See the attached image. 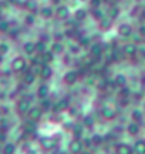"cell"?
Returning a JSON list of instances; mask_svg holds the SVG:
<instances>
[{
    "label": "cell",
    "mask_w": 145,
    "mask_h": 154,
    "mask_svg": "<svg viewBox=\"0 0 145 154\" xmlns=\"http://www.w3.org/2000/svg\"><path fill=\"white\" fill-rule=\"evenodd\" d=\"M63 61H64V63H67V64H68V63H70V57H68V56H64V60H63Z\"/></svg>",
    "instance_id": "51"
},
{
    "label": "cell",
    "mask_w": 145,
    "mask_h": 154,
    "mask_svg": "<svg viewBox=\"0 0 145 154\" xmlns=\"http://www.w3.org/2000/svg\"><path fill=\"white\" fill-rule=\"evenodd\" d=\"M115 153L117 154H134V149H132V146H129L127 143H118L115 146Z\"/></svg>",
    "instance_id": "15"
},
{
    "label": "cell",
    "mask_w": 145,
    "mask_h": 154,
    "mask_svg": "<svg viewBox=\"0 0 145 154\" xmlns=\"http://www.w3.org/2000/svg\"><path fill=\"white\" fill-rule=\"evenodd\" d=\"M24 7H26V10L28 13H36L39 10V3H37V0H26Z\"/></svg>",
    "instance_id": "24"
},
{
    "label": "cell",
    "mask_w": 145,
    "mask_h": 154,
    "mask_svg": "<svg viewBox=\"0 0 145 154\" xmlns=\"http://www.w3.org/2000/svg\"><path fill=\"white\" fill-rule=\"evenodd\" d=\"M40 40H41V42H44V43H47V42H49V40H50V36H49V34H40Z\"/></svg>",
    "instance_id": "46"
},
{
    "label": "cell",
    "mask_w": 145,
    "mask_h": 154,
    "mask_svg": "<svg viewBox=\"0 0 145 154\" xmlns=\"http://www.w3.org/2000/svg\"><path fill=\"white\" fill-rule=\"evenodd\" d=\"M83 143L84 147L88 149V147H93V141H91V137H83Z\"/></svg>",
    "instance_id": "42"
},
{
    "label": "cell",
    "mask_w": 145,
    "mask_h": 154,
    "mask_svg": "<svg viewBox=\"0 0 145 154\" xmlns=\"http://www.w3.org/2000/svg\"><path fill=\"white\" fill-rule=\"evenodd\" d=\"M104 51H105L104 44H101L100 42L93 43L91 46H90V56H91L93 59H95V60H100L101 57L104 56Z\"/></svg>",
    "instance_id": "6"
},
{
    "label": "cell",
    "mask_w": 145,
    "mask_h": 154,
    "mask_svg": "<svg viewBox=\"0 0 145 154\" xmlns=\"http://www.w3.org/2000/svg\"><path fill=\"white\" fill-rule=\"evenodd\" d=\"M51 76H53V69H51L50 64H44L43 66V69H41V73H40V77H41V80H49V79H51Z\"/></svg>",
    "instance_id": "23"
},
{
    "label": "cell",
    "mask_w": 145,
    "mask_h": 154,
    "mask_svg": "<svg viewBox=\"0 0 145 154\" xmlns=\"http://www.w3.org/2000/svg\"><path fill=\"white\" fill-rule=\"evenodd\" d=\"M3 60H4V56H3V54H1V53H0V64L3 63Z\"/></svg>",
    "instance_id": "52"
},
{
    "label": "cell",
    "mask_w": 145,
    "mask_h": 154,
    "mask_svg": "<svg viewBox=\"0 0 145 154\" xmlns=\"http://www.w3.org/2000/svg\"><path fill=\"white\" fill-rule=\"evenodd\" d=\"M3 97H4V91H3V87L0 84V99H3Z\"/></svg>",
    "instance_id": "49"
},
{
    "label": "cell",
    "mask_w": 145,
    "mask_h": 154,
    "mask_svg": "<svg viewBox=\"0 0 145 154\" xmlns=\"http://www.w3.org/2000/svg\"><path fill=\"white\" fill-rule=\"evenodd\" d=\"M114 83H115L117 87H125L127 86V77L124 74H117L115 79H114Z\"/></svg>",
    "instance_id": "32"
},
{
    "label": "cell",
    "mask_w": 145,
    "mask_h": 154,
    "mask_svg": "<svg viewBox=\"0 0 145 154\" xmlns=\"http://www.w3.org/2000/svg\"><path fill=\"white\" fill-rule=\"evenodd\" d=\"M54 16L58 19V20H67L70 17V10H68L67 6H58L54 11Z\"/></svg>",
    "instance_id": "12"
},
{
    "label": "cell",
    "mask_w": 145,
    "mask_h": 154,
    "mask_svg": "<svg viewBox=\"0 0 145 154\" xmlns=\"http://www.w3.org/2000/svg\"><path fill=\"white\" fill-rule=\"evenodd\" d=\"M80 154H93V151H90L88 149H84V150H83V151H81V153H80Z\"/></svg>",
    "instance_id": "48"
},
{
    "label": "cell",
    "mask_w": 145,
    "mask_h": 154,
    "mask_svg": "<svg viewBox=\"0 0 145 154\" xmlns=\"http://www.w3.org/2000/svg\"><path fill=\"white\" fill-rule=\"evenodd\" d=\"M1 74H3V73H1V69H0V76H1Z\"/></svg>",
    "instance_id": "56"
},
{
    "label": "cell",
    "mask_w": 145,
    "mask_h": 154,
    "mask_svg": "<svg viewBox=\"0 0 145 154\" xmlns=\"http://www.w3.org/2000/svg\"><path fill=\"white\" fill-rule=\"evenodd\" d=\"M117 32L121 37H129V36L132 34V27H131V24H128V23H121V24L118 26Z\"/></svg>",
    "instance_id": "16"
},
{
    "label": "cell",
    "mask_w": 145,
    "mask_h": 154,
    "mask_svg": "<svg viewBox=\"0 0 145 154\" xmlns=\"http://www.w3.org/2000/svg\"><path fill=\"white\" fill-rule=\"evenodd\" d=\"M23 51L27 56H33L34 53H36V43H33V42H26V43L23 44Z\"/></svg>",
    "instance_id": "27"
},
{
    "label": "cell",
    "mask_w": 145,
    "mask_h": 154,
    "mask_svg": "<svg viewBox=\"0 0 145 154\" xmlns=\"http://www.w3.org/2000/svg\"><path fill=\"white\" fill-rule=\"evenodd\" d=\"M1 116H3V107L0 106V117H1Z\"/></svg>",
    "instance_id": "53"
},
{
    "label": "cell",
    "mask_w": 145,
    "mask_h": 154,
    "mask_svg": "<svg viewBox=\"0 0 145 154\" xmlns=\"http://www.w3.org/2000/svg\"><path fill=\"white\" fill-rule=\"evenodd\" d=\"M91 141H93V147H101L105 143V137L102 134H93L91 136Z\"/></svg>",
    "instance_id": "25"
},
{
    "label": "cell",
    "mask_w": 145,
    "mask_h": 154,
    "mask_svg": "<svg viewBox=\"0 0 145 154\" xmlns=\"http://www.w3.org/2000/svg\"><path fill=\"white\" fill-rule=\"evenodd\" d=\"M54 38H56L54 42H61V38H63V34H61V33H56V34H54Z\"/></svg>",
    "instance_id": "47"
},
{
    "label": "cell",
    "mask_w": 145,
    "mask_h": 154,
    "mask_svg": "<svg viewBox=\"0 0 145 154\" xmlns=\"http://www.w3.org/2000/svg\"><path fill=\"white\" fill-rule=\"evenodd\" d=\"M87 10L85 9H77V10L74 11V19L77 20V22H83L84 19L87 17Z\"/></svg>",
    "instance_id": "31"
},
{
    "label": "cell",
    "mask_w": 145,
    "mask_h": 154,
    "mask_svg": "<svg viewBox=\"0 0 145 154\" xmlns=\"http://www.w3.org/2000/svg\"><path fill=\"white\" fill-rule=\"evenodd\" d=\"M101 3H102V0H90V5L93 9H97V7H100Z\"/></svg>",
    "instance_id": "43"
},
{
    "label": "cell",
    "mask_w": 145,
    "mask_h": 154,
    "mask_svg": "<svg viewBox=\"0 0 145 154\" xmlns=\"http://www.w3.org/2000/svg\"><path fill=\"white\" fill-rule=\"evenodd\" d=\"M125 131H127V134L131 136V137H138L140 133H141V124L137 123V121L131 120L128 124L125 126Z\"/></svg>",
    "instance_id": "9"
},
{
    "label": "cell",
    "mask_w": 145,
    "mask_h": 154,
    "mask_svg": "<svg viewBox=\"0 0 145 154\" xmlns=\"http://www.w3.org/2000/svg\"><path fill=\"white\" fill-rule=\"evenodd\" d=\"M40 16L43 17V19H51V17L54 16V10L51 7H41L40 9Z\"/></svg>",
    "instance_id": "29"
},
{
    "label": "cell",
    "mask_w": 145,
    "mask_h": 154,
    "mask_svg": "<svg viewBox=\"0 0 145 154\" xmlns=\"http://www.w3.org/2000/svg\"><path fill=\"white\" fill-rule=\"evenodd\" d=\"M100 116L105 121H112L117 117V110H115V107L111 104H104L100 107Z\"/></svg>",
    "instance_id": "4"
},
{
    "label": "cell",
    "mask_w": 145,
    "mask_h": 154,
    "mask_svg": "<svg viewBox=\"0 0 145 154\" xmlns=\"http://www.w3.org/2000/svg\"><path fill=\"white\" fill-rule=\"evenodd\" d=\"M36 74H34L31 70H26V72L23 73V84H26V86H31L34 82H36Z\"/></svg>",
    "instance_id": "18"
},
{
    "label": "cell",
    "mask_w": 145,
    "mask_h": 154,
    "mask_svg": "<svg viewBox=\"0 0 145 154\" xmlns=\"http://www.w3.org/2000/svg\"><path fill=\"white\" fill-rule=\"evenodd\" d=\"M129 88H127V86L125 87H120V97H129Z\"/></svg>",
    "instance_id": "40"
},
{
    "label": "cell",
    "mask_w": 145,
    "mask_h": 154,
    "mask_svg": "<svg viewBox=\"0 0 145 154\" xmlns=\"http://www.w3.org/2000/svg\"><path fill=\"white\" fill-rule=\"evenodd\" d=\"M118 16H120V9H118L117 6H110V9H108V17L112 19V20H115Z\"/></svg>",
    "instance_id": "34"
},
{
    "label": "cell",
    "mask_w": 145,
    "mask_h": 154,
    "mask_svg": "<svg viewBox=\"0 0 145 154\" xmlns=\"http://www.w3.org/2000/svg\"><path fill=\"white\" fill-rule=\"evenodd\" d=\"M132 149H134V154H145V138L135 140Z\"/></svg>",
    "instance_id": "19"
},
{
    "label": "cell",
    "mask_w": 145,
    "mask_h": 154,
    "mask_svg": "<svg viewBox=\"0 0 145 154\" xmlns=\"http://www.w3.org/2000/svg\"><path fill=\"white\" fill-rule=\"evenodd\" d=\"M84 126L83 124H75L72 126L71 128V134H72V138H83L84 137Z\"/></svg>",
    "instance_id": "21"
},
{
    "label": "cell",
    "mask_w": 145,
    "mask_h": 154,
    "mask_svg": "<svg viewBox=\"0 0 145 154\" xmlns=\"http://www.w3.org/2000/svg\"><path fill=\"white\" fill-rule=\"evenodd\" d=\"M137 51H138V46H137V43L131 42V43L124 44L123 53H124L125 56H128V57H132V56L137 54Z\"/></svg>",
    "instance_id": "13"
},
{
    "label": "cell",
    "mask_w": 145,
    "mask_h": 154,
    "mask_svg": "<svg viewBox=\"0 0 145 154\" xmlns=\"http://www.w3.org/2000/svg\"><path fill=\"white\" fill-rule=\"evenodd\" d=\"M31 106H33V103H31L28 99H26V97H20V99L16 101L14 109H16V113L19 116H26Z\"/></svg>",
    "instance_id": "3"
},
{
    "label": "cell",
    "mask_w": 145,
    "mask_h": 154,
    "mask_svg": "<svg viewBox=\"0 0 145 154\" xmlns=\"http://www.w3.org/2000/svg\"><path fill=\"white\" fill-rule=\"evenodd\" d=\"M112 22H114L112 19L105 16L104 19H101L100 22H98V27H100V30H104V32H105V30H110L112 26Z\"/></svg>",
    "instance_id": "22"
},
{
    "label": "cell",
    "mask_w": 145,
    "mask_h": 154,
    "mask_svg": "<svg viewBox=\"0 0 145 154\" xmlns=\"http://www.w3.org/2000/svg\"><path fill=\"white\" fill-rule=\"evenodd\" d=\"M80 79V74H78V70H67L63 76V83L67 84V86H72L75 84Z\"/></svg>",
    "instance_id": "7"
},
{
    "label": "cell",
    "mask_w": 145,
    "mask_h": 154,
    "mask_svg": "<svg viewBox=\"0 0 145 154\" xmlns=\"http://www.w3.org/2000/svg\"><path fill=\"white\" fill-rule=\"evenodd\" d=\"M50 50L54 53V54H61L63 51H64V46H63L61 42H54V43L51 44Z\"/></svg>",
    "instance_id": "30"
},
{
    "label": "cell",
    "mask_w": 145,
    "mask_h": 154,
    "mask_svg": "<svg viewBox=\"0 0 145 154\" xmlns=\"http://www.w3.org/2000/svg\"><path fill=\"white\" fill-rule=\"evenodd\" d=\"M81 124L84 126V128H88V130L94 128V127H95V119H94V116L85 114L83 117V120H81Z\"/></svg>",
    "instance_id": "17"
},
{
    "label": "cell",
    "mask_w": 145,
    "mask_h": 154,
    "mask_svg": "<svg viewBox=\"0 0 145 154\" xmlns=\"http://www.w3.org/2000/svg\"><path fill=\"white\" fill-rule=\"evenodd\" d=\"M57 140L56 137H53V136H41L39 138V144L40 147L44 150V151H51V150L56 149L57 146Z\"/></svg>",
    "instance_id": "2"
},
{
    "label": "cell",
    "mask_w": 145,
    "mask_h": 154,
    "mask_svg": "<svg viewBox=\"0 0 145 154\" xmlns=\"http://www.w3.org/2000/svg\"><path fill=\"white\" fill-rule=\"evenodd\" d=\"M68 49H70V53H71V54H78V53H80V49H81V46H80V44H70V47H68Z\"/></svg>",
    "instance_id": "39"
},
{
    "label": "cell",
    "mask_w": 145,
    "mask_h": 154,
    "mask_svg": "<svg viewBox=\"0 0 145 154\" xmlns=\"http://www.w3.org/2000/svg\"><path fill=\"white\" fill-rule=\"evenodd\" d=\"M131 120L132 121H137V123H142L145 120V114L144 111L141 110V109H134V110L131 111Z\"/></svg>",
    "instance_id": "20"
},
{
    "label": "cell",
    "mask_w": 145,
    "mask_h": 154,
    "mask_svg": "<svg viewBox=\"0 0 145 154\" xmlns=\"http://www.w3.org/2000/svg\"><path fill=\"white\" fill-rule=\"evenodd\" d=\"M138 34H140L141 37H145V24L140 26V29H138Z\"/></svg>",
    "instance_id": "44"
},
{
    "label": "cell",
    "mask_w": 145,
    "mask_h": 154,
    "mask_svg": "<svg viewBox=\"0 0 145 154\" xmlns=\"http://www.w3.org/2000/svg\"><path fill=\"white\" fill-rule=\"evenodd\" d=\"M24 154H40V153H39V150H37V149H33V147H30L27 151H24Z\"/></svg>",
    "instance_id": "45"
},
{
    "label": "cell",
    "mask_w": 145,
    "mask_h": 154,
    "mask_svg": "<svg viewBox=\"0 0 145 154\" xmlns=\"http://www.w3.org/2000/svg\"><path fill=\"white\" fill-rule=\"evenodd\" d=\"M36 96H37L39 100L47 99L50 96V87H49V84L47 83H41L39 87H37V90H36Z\"/></svg>",
    "instance_id": "11"
},
{
    "label": "cell",
    "mask_w": 145,
    "mask_h": 154,
    "mask_svg": "<svg viewBox=\"0 0 145 154\" xmlns=\"http://www.w3.org/2000/svg\"><path fill=\"white\" fill-rule=\"evenodd\" d=\"M43 114H44V111H43V109L40 107V106H31L30 107V110L27 111V119L31 121H39L41 120V117H43Z\"/></svg>",
    "instance_id": "8"
},
{
    "label": "cell",
    "mask_w": 145,
    "mask_h": 154,
    "mask_svg": "<svg viewBox=\"0 0 145 154\" xmlns=\"http://www.w3.org/2000/svg\"><path fill=\"white\" fill-rule=\"evenodd\" d=\"M142 17L145 19V10H142Z\"/></svg>",
    "instance_id": "54"
},
{
    "label": "cell",
    "mask_w": 145,
    "mask_h": 154,
    "mask_svg": "<svg viewBox=\"0 0 145 154\" xmlns=\"http://www.w3.org/2000/svg\"><path fill=\"white\" fill-rule=\"evenodd\" d=\"M47 44L44 43V42H41V40H39L37 43H36V53H39V54H43L44 51H47Z\"/></svg>",
    "instance_id": "36"
},
{
    "label": "cell",
    "mask_w": 145,
    "mask_h": 154,
    "mask_svg": "<svg viewBox=\"0 0 145 154\" xmlns=\"http://www.w3.org/2000/svg\"><path fill=\"white\" fill-rule=\"evenodd\" d=\"M53 104H54V103H53V101L47 97V99H41V100H40V104L39 106L43 109V111L46 113V111H49V110H51V109H53Z\"/></svg>",
    "instance_id": "28"
},
{
    "label": "cell",
    "mask_w": 145,
    "mask_h": 154,
    "mask_svg": "<svg viewBox=\"0 0 145 154\" xmlns=\"http://www.w3.org/2000/svg\"><path fill=\"white\" fill-rule=\"evenodd\" d=\"M10 23L7 22V20H0V33H9L10 32Z\"/></svg>",
    "instance_id": "37"
},
{
    "label": "cell",
    "mask_w": 145,
    "mask_h": 154,
    "mask_svg": "<svg viewBox=\"0 0 145 154\" xmlns=\"http://www.w3.org/2000/svg\"><path fill=\"white\" fill-rule=\"evenodd\" d=\"M50 2H51V5H60L61 0H50Z\"/></svg>",
    "instance_id": "50"
},
{
    "label": "cell",
    "mask_w": 145,
    "mask_h": 154,
    "mask_svg": "<svg viewBox=\"0 0 145 154\" xmlns=\"http://www.w3.org/2000/svg\"><path fill=\"white\" fill-rule=\"evenodd\" d=\"M85 149L83 143V138H71L68 143V153L70 154H80Z\"/></svg>",
    "instance_id": "5"
},
{
    "label": "cell",
    "mask_w": 145,
    "mask_h": 154,
    "mask_svg": "<svg viewBox=\"0 0 145 154\" xmlns=\"http://www.w3.org/2000/svg\"><path fill=\"white\" fill-rule=\"evenodd\" d=\"M91 16L94 17L95 20H98V22H100L101 19H104V17H105V14L102 13V10H101L100 7H97V9H93V10H91Z\"/></svg>",
    "instance_id": "35"
},
{
    "label": "cell",
    "mask_w": 145,
    "mask_h": 154,
    "mask_svg": "<svg viewBox=\"0 0 145 154\" xmlns=\"http://www.w3.org/2000/svg\"><path fill=\"white\" fill-rule=\"evenodd\" d=\"M68 107H70V103H68V100L67 99H60V100H57L56 103L53 104V109H51V111L53 113H63L64 110H67Z\"/></svg>",
    "instance_id": "10"
},
{
    "label": "cell",
    "mask_w": 145,
    "mask_h": 154,
    "mask_svg": "<svg viewBox=\"0 0 145 154\" xmlns=\"http://www.w3.org/2000/svg\"><path fill=\"white\" fill-rule=\"evenodd\" d=\"M81 47H88V46H91V37H88V36H78V42H77Z\"/></svg>",
    "instance_id": "33"
},
{
    "label": "cell",
    "mask_w": 145,
    "mask_h": 154,
    "mask_svg": "<svg viewBox=\"0 0 145 154\" xmlns=\"http://www.w3.org/2000/svg\"><path fill=\"white\" fill-rule=\"evenodd\" d=\"M34 22H36V17H34L33 13L27 14V16H26V19H24V24H26V26H33Z\"/></svg>",
    "instance_id": "38"
},
{
    "label": "cell",
    "mask_w": 145,
    "mask_h": 154,
    "mask_svg": "<svg viewBox=\"0 0 145 154\" xmlns=\"http://www.w3.org/2000/svg\"><path fill=\"white\" fill-rule=\"evenodd\" d=\"M17 151V144L13 143V141H6L3 146H1V150H0V154H16Z\"/></svg>",
    "instance_id": "14"
},
{
    "label": "cell",
    "mask_w": 145,
    "mask_h": 154,
    "mask_svg": "<svg viewBox=\"0 0 145 154\" xmlns=\"http://www.w3.org/2000/svg\"><path fill=\"white\" fill-rule=\"evenodd\" d=\"M54 53L51 51L50 49L47 50V51H44L43 54H40V57H41V61H43V64H50L51 61L54 60Z\"/></svg>",
    "instance_id": "26"
},
{
    "label": "cell",
    "mask_w": 145,
    "mask_h": 154,
    "mask_svg": "<svg viewBox=\"0 0 145 154\" xmlns=\"http://www.w3.org/2000/svg\"><path fill=\"white\" fill-rule=\"evenodd\" d=\"M9 50H10V47H9V44L7 43H0V53L4 56L9 53Z\"/></svg>",
    "instance_id": "41"
},
{
    "label": "cell",
    "mask_w": 145,
    "mask_h": 154,
    "mask_svg": "<svg viewBox=\"0 0 145 154\" xmlns=\"http://www.w3.org/2000/svg\"><path fill=\"white\" fill-rule=\"evenodd\" d=\"M111 2H114V3H117V2H121V0H111Z\"/></svg>",
    "instance_id": "55"
},
{
    "label": "cell",
    "mask_w": 145,
    "mask_h": 154,
    "mask_svg": "<svg viewBox=\"0 0 145 154\" xmlns=\"http://www.w3.org/2000/svg\"><path fill=\"white\" fill-rule=\"evenodd\" d=\"M10 70L13 73H16V74L24 73L27 70V60H26L23 56H16L10 63Z\"/></svg>",
    "instance_id": "1"
}]
</instances>
